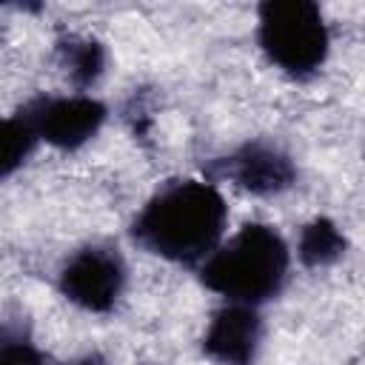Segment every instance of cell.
<instances>
[{
	"label": "cell",
	"mask_w": 365,
	"mask_h": 365,
	"mask_svg": "<svg viewBox=\"0 0 365 365\" xmlns=\"http://www.w3.org/2000/svg\"><path fill=\"white\" fill-rule=\"evenodd\" d=\"M34 145H37V137L20 114L0 117V180L11 177L17 168H23V163L31 157Z\"/></svg>",
	"instance_id": "10"
},
{
	"label": "cell",
	"mask_w": 365,
	"mask_h": 365,
	"mask_svg": "<svg viewBox=\"0 0 365 365\" xmlns=\"http://www.w3.org/2000/svg\"><path fill=\"white\" fill-rule=\"evenodd\" d=\"M228 205L214 182L171 180L160 185L131 220V237L148 254L200 268L225 237Z\"/></svg>",
	"instance_id": "1"
},
{
	"label": "cell",
	"mask_w": 365,
	"mask_h": 365,
	"mask_svg": "<svg viewBox=\"0 0 365 365\" xmlns=\"http://www.w3.org/2000/svg\"><path fill=\"white\" fill-rule=\"evenodd\" d=\"M262 345L259 308L225 302L217 308L202 334V351L217 365H257Z\"/></svg>",
	"instance_id": "7"
},
{
	"label": "cell",
	"mask_w": 365,
	"mask_h": 365,
	"mask_svg": "<svg viewBox=\"0 0 365 365\" xmlns=\"http://www.w3.org/2000/svg\"><path fill=\"white\" fill-rule=\"evenodd\" d=\"M222 177L257 197H277L297 182L291 154L265 140H248L222 160Z\"/></svg>",
	"instance_id": "6"
},
{
	"label": "cell",
	"mask_w": 365,
	"mask_h": 365,
	"mask_svg": "<svg viewBox=\"0 0 365 365\" xmlns=\"http://www.w3.org/2000/svg\"><path fill=\"white\" fill-rule=\"evenodd\" d=\"M348 240L342 228L328 217H314L308 225H302L297 240V257L308 268H325L345 257Z\"/></svg>",
	"instance_id": "8"
},
{
	"label": "cell",
	"mask_w": 365,
	"mask_h": 365,
	"mask_svg": "<svg viewBox=\"0 0 365 365\" xmlns=\"http://www.w3.org/2000/svg\"><path fill=\"white\" fill-rule=\"evenodd\" d=\"M128 282V265L114 245L88 242L66 257L57 274L60 294L88 314H108L117 308Z\"/></svg>",
	"instance_id": "4"
},
{
	"label": "cell",
	"mask_w": 365,
	"mask_h": 365,
	"mask_svg": "<svg viewBox=\"0 0 365 365\" xmlns=\"http://www.w3.org/2000/svg\"><path fill=\"white\" fill-rule=\"evenodd\" d=\"M197 271L200 282L225 302L259 308L282 294L291 271V248L274 225L245 222Z\"/></svg>",
	"instance_id": "2"
},
{
	"label": "cell",
	"mask_w": 365,
	"mask_h": 365,
	"mask_svg": "<svg viewBox=\"0 0 365 365\" xmlns=\"http://www.w3.org/2000/svg\"><path fill=\"white\" fill-rule=\"evenodd\" d=\"M257 46L294 80L314 77L331 51V29L311 0H268L257 9Z\"/></svg>",
	"instance_id": "3"
},
{
	"label": "cell",
	"mask_w": 365,
	"mask_h": 365,
	"mask_svg": "<svg viewBox=\"0 0 365 365\" xmlns=\"http://www.w3.org/2000/svg\"><path fill=\"white\" fill-rule=\"evenodd\" d=\"M68 365H106L97 354H86V356H80V359H74V362H68Z\"/></svg>",
	"instance_id": "12"
},
{
	"label": "cell",
	"mask_w": 365,
	"mask_h": 365,
	"mask_svg": "<svg viewBox=\"0 0 365 365\" xmlns=\"http://www.w3.org/2000/svg\"><path fill=\"white\" fill-rule=\"evenodd\" d=\"M60 60L66 74L71 77L74 86L80 88H91L103 74H106V46L94 37H66L60 40Z\"/></svg>",
	"instance_id": "9"
},
{
	"label": "cell",
	"mask_w": 365,
	"mask_h": 365,
	"mask_svg": "<svg viewBox=\"0 0 365 365\" xmlns=\"http://www.w3.org/2000/svg\"><path fill=\"white\" fill-rule=\"evenodd\" d=\"M20 117L34 131L37 143H48L60 151H77L97 137L106 125L108 108L103 100L77 91V94H40L29 100Z\"/></svg>",
	"instance_id": "5"
},
{
	"label": "cell",
	"mask_w": 365,
	"mask_h": 365,
	"mask_svg": "<svg viewBox=\"0 0 365 365\" xmlns=\"http://www.w3.org/2000/svg\"><path fill=\"white\" fill-rule=\"evenodd\" d=\"M0 365H46V356L23 331L0 328Z\"/></svg>",
	"instance_id": "11"
}]
</instances>
